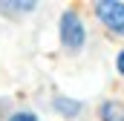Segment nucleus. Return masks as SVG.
Instances as JSON below:
<instances>
[{
  "mask_svg": "<svg viewBox=\"0 0 124 121\" xmlns=\"http://www.w3.org/2000/svg\"><path fill=\"white\" fill-rule=\"evenodd\" d=\"M61 40H63V46H69V49H81L84 46V26H81L78 15L66 12L61 17Z\"/></svg>",
  "mask_w": 124,
  "mask_h": 121,
  "instance_id": "obj_1",
  "label": "nucleus"
},
{
  "mask_svg": "<svg viewBox=\"0 0 124 121\" xmlns=\"http://www.w3.org/2000/svg\"><path fill=\"white\" fill-rule=\"evenodd\" d=\"M98 17H101V20H104L113 32L124 35V3L101 0V3H98Z\"/></svg>",
  "mask_w": 124,
  "mask_h": 121,
  "instance_id": "obj_2",
  "label": "nucleus"
},
{
  "mask_svg": "<svg viewBox=\"0 0 124 121\" xmlns=\"http://www.w3.org/2000/svg\"><path fill=\"white\" fill-rule=\"evenodd\" d=\"M101 115H104V121H124V104H118V101L104 104Z\"/></svg>",
  "mask_w": 124,
  "mask_h": 121,
  "instance_id": "obj_3",
  "label": "nucleus"
},
{
  "mask_svg": "<svg viewBox=\"0 0 124 121\" xmlns=\"http://www.w3.org/2000/svg\"><path fill=\"white\" fill-rule=\"evenodd\" d=\"M58 110H63V113H75L78 104H75V101H58Z\"/></svg>",
  "mask_w": 124,
  "mask_h": 121,
  "instance_id": "obj_4",
  "label": "nucleus"
},
{
  "mask_svg": "<svg viewBox=\"0 0 124 121\" xmlns=\"http://www.w3.org/2000/svg\"><path fill=\"white\" fill-rule=\"evenodd\" d=\"M9 121H38V118H35L32 113H17V115H12Z\"/></svg>",
  "mask_w": 124,
  "mask_h": 121,
  "instance_id": "obj_5",
  "label": "nucleus"
},
{
  "mask_svg": "<svg viewBox=\"0 0 124 121\" xmlns=\"http://www.w3.org/2000/svg\"><path fill=\"white\" fill-rule=\"evenodd\" d=\"M118 69H121V72H124V52H121V55H118Z\"/></svg>",
  "mask_w": 124,
  "mask_h": 121,
  "instance_id": "obj_6",
  "label": "nucleus"
}]
</instances>
